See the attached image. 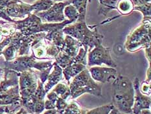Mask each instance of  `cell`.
<instances>
[{
    "instance_id": "30",
    "label": "cell",
    "mask_w": 151,
    "mask_h": 114,
    "mask_svg": "<svg viewBox=\"0 0 151 114\" xmlns=\"http://www.w3.org/2000/svg\"><path fill=\"white\" fill-rule=\"evenodd\" d=\"M68 105V104L67 103L66 100L62 99L60 97H58L55 104V108L57 110V112H60L63 111Z\"/></svg>"
},
{
    "instance_id": "13",
    "label": "cell",
    "mask_w": 151,
    "mask_h": 114,
    "mask_svg": "<svg viewBox=\"0 0 151 114\" xmlns=\"http://www.w3.org/2000/svg\"><path fill=\"white\" fill-rule=\"evenodd\" d=\"M20 101L19 85L6 91H0V106L11 105Z\"/></svg>"
},
{
    "instance_id": "28",
    "label": "cell",
    "mask_w": 151,
    "mask_h": 114,
    "mask_svg": "<svg viewBox=\"0 0 151 114\" xmlns=\"http://www.w3.org/2000/svg\"><path fill=\"white\" fill-rule=\"evenodd\" d=\"M87 51L82 46L80 48L77 55L74 57V63L87 65Z\"/></svg>"
},
{
    "instance_id": "36",
    "label": "cell",
    "mask_w": 151,
    "mask_h": 114,
    "mask_svg": "<svg viewBox=\"0 0 151 114\" xmlns=\"http://www.w3.org/2000/svg\"><path fill=\"white\" fill-rule=\"evenodd\" d=\"M134 6H138L150 2V0H131Z\"/></svg>"
},
{
    "instance_id": "19",
    "label": "cell",
    "mask_w": 151,
    "mask_h": 114,
    "mask_svg": "<svg viewBox=\"0 0 151 114\" xmlns=\"http://www.w3.org/2000/svg\"><path fill=\"white\" fill-rule=\"evenodd\" d=\"M99 3V9L98 14L106 16L111 10L116 9L117 4L119 0H98Z\"/></svg>"
},
{
    "instance_id": "47",
    "label": "cell",
    "mask_w": 151,
    "mask_h": 114,
    "mask_svg": "<svg viewBox=\"0 0 151 114\" xmlns=\"http://www.w3.org/2000/svg\"><path fill=\"white\" fill-rule=\"evenodd\" d=\"M117 114H134V113H121V112H118Z\"/></svg>"
},
{
    "instance_id": "7",
    "label": "cell",
    "mask_w": 151,
    "mask_h": 114,
    "mask_svg": "<svg viewBox=\"0 0 151 114\" xmlns=\"http://www.w3.org/2000/svg\"><path fill=\"white\" fill-rule=\"evenodd\" d=\"M15 28L24 35L29 36L42 32L43 22L35 14L29 15L22 20L15 21Z\"/></svg>"
},
{
    "instance_id": "22",
    "label": "cell",
    "mask_w": 151,
    "mask_h": 114,
    "mask_svg": "<svg viewBox=\"0 0 151 114\" xmlns=\"http://www.w3.org/2000/svg\"><path fill=\"white\" fill-rule=\"evenodd\" d=\"M55 61L62 69L74 63V58L69 56L64 52H60L55 58Z\"/></svg>"
},
{
    "instance_id": "8",
    "label": "cell",
    "mask_w": 151,
    "mask_h": 114,
    "mask_svg": "<svg viewBox=\"0 0 151 114\" xmlns=\"http://www.w3.org/2000/svg\"><path fill=\"white\" fill-rule=\"evenodd\" d=\"M70 4V0L62 2H56L45 11L35 14L44 23H60L65 20L64 15L65 7Z\"/></svg>"
},
{
    "instance_id": "46",
    "label": "cell",
    "mask_w": 151,
    "mask_h": 114,
    "mask_svg": "<svg viewBox=\"0 0 151 114\" xmlns=\"http://www.w3.org/2000/svg\"><path fill=\"white\" fill-rule=\"evenodd\" d=\"M54 2H62V1H68V0H52Z\"/></svg>"
},
{
    "instance_id": "4",
    "label": "cell",
    "mask_w": 151,
    "mask_h": 114,
    "mask_svg": "<svg viewBox=\"0 0 151 114\" xmlns=\"http://www.w3.org/2000/svg\"><path fill=\"white\" fill-rule=\"evenodd\" d=\"M150 17L143 18L142 25L128 36L125 48L134 52L150 47Z\"/></svg>"
},
{
    "instance_id": "41",
    "label": "cell",
    "mask_w": 151,
    "mask_h": 114,
    "mask_svg": "<svg viewBox=\"0 0 151 114\" xmlns=\"http://www.w3.org/2000/svg\"><path fill=\"white\" fill-rule=\"evenodd\" d=\"M16 114H28L27 111L25 110L24 107H22V108L19 110L18 112H16Z\"/></svg>"
},
{
    "instance_id": "32",
    "label": "cell",
    "mask_w": 151,
    "mask_h": 114,
    "mask_svg": "<svg viewBox=\"0 0 151 114\" xmlns=\"http://www.w3.org/2000/svg\"><path fill=\"white\" fill-rule=\"evenodd\" d=\"M0 18H2L3 20L7 21L11 23H14L16 21L12 18H10L9 16L6 15V13L5 12V7H0Z\"/></svg>"
},
{
    "instance_id": "43",
    "label": "cell",
    "mask_w": 151,
    "mask_h": 114,
    "mask_svg": "<svg viewBox=\"0 0 151 114\" xmlns=\"http://www.w3.org/2000/svg\"><path fill=\"white\" fill-rule=\"evenodd\" d=\"M21 1L24 3H28V4H31V3H34L37 0H21Z\"/></svg>"
},
{
    "instance_id": "11",
    "label": "cell",
    "mask_w": 151,
    "mask_h": 114,
    "mask_svg": "<svg viewBox=\"0 0 151 114\" xmlns=\"http://www.w3.org/2000/svg\"><path fill=\"white\" fill-rule=\"evenodd\" d=\"M89 72L91 78L101 84L109 83L116 78L117 70L112 67H91Z\"/></svg>"
},
{
    "instance_id": "5",
    "label": "cell",
    "mask_w": 151,
    "mask_h": 114,
    "mask_svg": "<svg viewBox=\"0 0 151 114\" xmlns=\"http://www.w3.org/2000/svg\"><path fill=\"white\" fill-rule=\"evenodd\" d=\"M38 79L37 71L32 68L19 73V89L22 105L35 94L38 87Z\"/></svg>"
},
{
    "instance_id": "48",
    "label": "cell",
    "mask_w": 151,
    "mask_h": 114,
    "mask_svg": "<svg viewBox=\"0 0 151 114\" xmlns=\"http://www.w3.org/2000/svg\"><path fill=\"white\" fill-rule=\"evenodd\" d=\"M2 55V52H0V56Z\"/></svg>"
},
{
    "instance_id": "37",
    "label": "cell",
    "mask_w": 151,
    "mask_h": 114,
    "mask_svg": "<svg viewBox=\"0 0 151 114\" xmlns=\"http://www.w3.org/2000/svg\"><path fill=\"white\" fill-rule=\"evenodd\" d=\"M12 113L10 105L0 106V113Z\"/></svg>"
},
{
    "instance_id": "15",
    "label": "cell",
    "mask_w": 151,
    "mask_h": 114,
    "mask_svg": "<svg viewBox=\"0 0 151 114\" xmlns=\"http://www.w3.org/2000/svg\"><path fill=\"white\" fill-rule=\"evenodd\" d=\"M54 69L52 71V73L50 74L47 78V81H45V85L44 86L45 93H49L52 87H55L56 85L59 83L62 79V68L59 67L58 65L54 62L53 65Z\"/></svg>"
},
{
    "instance_id": "21",
    "label": "cell",
    "mask_w": 151,
    "mask_h": 114,
    "mask_svg": "<svg viewBox=\"0 0 151 114\" xmlns=\"http://www.w3.org/2000/svg\"><path fill=\"white\" fill-rule=\"evenodd\" d=\"M57 95L65 100H68L71 97V91L69 85L64 83H58L54 87L52 90Z\"/></svg>"
},
{
    "instance_id": "24",
    "label": "cell",
    "mask_w": 151,
    "mask_h": 114,
    "mask_svg": "<svg viewBox=\"0 0 151 114\" xmlns=\"http://www.w3.org/2000/svg\"><path fill=\"white\" fill-rule=\"evenodd\" d=\"M87 110H84L76 102L69 104L65 108L57 114H86Z\"/></svg>"
},
{
    "instance_id": "14",
    "label": "cell",
    "mask_w": 151,
    "mask_h": 114,
    "mask_svg": "<svg viewBox=\"0 0 151 114\" xmlns=\"http://www.w3.org/2000/svg\"><path fill=\"white\" fill-rule=\"evenodd\" d=\"M83 45L77 39L70 35H65L64 37V44L62 52H64L70 57L74 58L77 55L80 48Z\"/></svg>"
},
{
    "instance_id": "3",
    "label": "cell",
    "mask_w": 151,
    "mask_h": 114,
    "mask_svg": "<svg viewBox=\"0 0 151 114\" xmlns=\"http://www.w3.org/2000/svg\"><path fill=\"white\" fill-rule=\"evenodd\" d=\"M69 87L71 91V99H77L85 93L97 97H102V84L91 78L89 70L87 68L74 77Z\"/></svg>"
},
{
    "instance_id": "45",
    "label": "cell",
    "mask_w": 151,
    "mask_h": 114,
    "mask_svg": "<svg viewBox=\"0 0 151 114\" xmlns=\"http://www.w3.org/2000/svg\"><path fill=\"white\" fill-rule=\"evenodd\" d=\"M8 24V23L4 21V20H0V25H6Z\"/></svg>"
},
{
    "instance_id": "10",
    "label": "cell",
    "mask_w": 151,
    "mask_h": 114,
    "mask_svg": "<svg viewBox=\"0 0 151 114\" xmlns=\"http://www.w3.org/2000/svg\"><path fill=\"white\" fill-rule=\"evenodd\" d=\"M134 90V104L132 106V113L137 114L143 109H150V96H147L141 92L139 89L140 82L138 78H135L133 81Z\"/></svg>"
},
{
    "instance_id": "26",
    "label": "cell",
    "mask_w": 151,
    "mask_h": 114,
    "mask_svg": "<svg viewBox=\"0 0 151 114\" xmlns=\"http://www.w3.org/2000/svg\"><path fill=\"white\" fill-rule=\"evenodd\" d=\"M114 108V106L112 104H105L90 110H87L86 114H109Z\"/></svg>"
},
{
    "instance_id": "12",
    "label": "cell",
    "mask_w": 151,
    "mask_h": 114,
    "mask_svg": "<svg viewBox=\"0 0 151 114\" xmlns=\"http://www.w3.org/2000/svg\"><path fill=\"white\" fill-rule=\"evenodd\" d=\"M5 12L10 18H25L32 12L31 4H28L18 0L5 7Z\"/></svg>"
},
{
    "instance_id": "33",
    "label": "cell",
    "mask_w": 151,
    "mask_h": 114,
    "mask_svg": "<svg viewBox=\"0 0 151 114\" xmlns=\"http://www.w3.org/2000/svg\"><path fill=\"white\" fill-rule=\"evenodd\" d=\"M58 97H59L57 95V93H55L54 91H51V92H50L47 94V99L52 101V102H54L55 104H56V102H57Z\"/></svg>"
},
{
    "instance_id": "9",
    "label": "cell",
    "mask_w": 151,
    "mask_h": 114,
    "mask_svg": "<svg viewBox=\"0 0 151 114\" xmlns=\"http://www.w3.org/2000/svg\"><path fill=\"white\" fill-rule=\"evenodd\" d=\"M36 59L32 54L31 55H23L18 56L10 61H6L5 60H1V68L12 70L20 73L22 72L28 70L31 68L33 69Z\"/></svg>"
},
{
    "instance_id": "20",
    "label": "cell",
    "mask_w": 151,
    "mask_h": 114,
    "mask_svg": "<svg viewBox=\"0 0 151 114\" xmlns=\"http://www.w3.org/2000/svg\"><path fill=\"white\" fill-rule=\"evenodd\" d=\"M52 0H37L31 4L32 8V14H37L38 12L45 11L54 4Z\"/></svg>"
},
{
    "instance_id": "6",
    "label": "cell",
    "mask_w": 151,
    "mask_h": 114,
    "mask_svg": "<svg viewBox=\"0 0 151 114\" xmlns=\"http://www.w3.org/2000/svg\"><path fill=\"white\" fill-rule=\"evenodd\" d=\"M110 48L104 47L100 44L89 52L87 57V65L89 67L101 66L103 64L109 67L116 68L117 64L111 57Z\"/></svg>"
},
{
    "instance_id": "38",
    "label": "cell",
    "mask_w": 151,
    "mask_h": 114,
    "mask_svg": "<svg viewBox=\"0 0 151 114\" xmlns=\"http://www.w3.org/2000/svg\"><path fill=\"white\" fill-rule=\"evenodd\" d=\"M145 54H146V57L149 60V65H150V57H151V52H150V47L147 48L145 49Z\"/></svg>"
},
{
    "instance_id": "34",
    "label": "cell",
    "mask_w": 151,
    "mask_h": 114,
    "mask_svg": "<svg viewBox=\"0 0 151 114\" xmlns=\"http://www.w3.org/2000/svg\"><path fill=\"white\" fill-rule=\"evenodd\" d=\"M44 107H45V110H47L56 109L55 104L48 99L45 100L44 101Z\"/></svg>"
},
{
    "instance_id": "31",
    "label": "cell",
    "mask_w": 151,
    "mask_h": 114,
    "mask_svg": "<svg viewBox=\"0 0 151 114\" xmlns=\"http://www.w3.org/2000/svg\"><path fill=\"white\" fill-rule=\"evenodd\" d=\"M150 83L147 82L146 81H144L139 86V89L141 92L143 94L147 96H150Z\"/></svg>"
},
{
    "instance_id": "18",
    "label": "cell",
    "mask_w": 151,
    "mask_h": 114,
    "mask_svg": "<svg viewBox=\"0 0 151 114\" xmlns=\"http://www.w3.org/2000/svg\"><path fill=\"white\" fill-rule=\"evenodd\" d=\"M70 4H72L75 7L79 14L77 22L85 21L88 0H70Z\"/></svg>"
},
{
    "instance_id": "29",
    "label": "cell",
    "mask_w": 151,
    "mask_h": 114,
    "mask_svg": "<svg viewBox=\"0 0 151 114\" xmlns=\"http://www.w3.org/2000/svg\"><path fill=\"white\" fill-rule=\"evenodd\" d=\"M134 10L140 11L143 15V18L150 17L151 16V3L150 2L145 3V4L134 6Z\"/></svg>"
},
{
    "instance_id": "27",
    "label": "cell",
    "mask_w": 151,
    "mask_h": 114,
    "mask_svg": "<svg viewBox=\"0 0 151 114\" xmlns=\"http://www.w3.org/2000/svg\"><path fill=\"white\" fill-rule=\"evenodd\" d=\"M2 55L4 56V59L6 61H12L16 57H18L17 50L16 48L10 44L2 51Z\"/></svg>"
},
{
    "instance_id": "44",
    "label": "cell",
    "mask_w": 151,
    "mask_h": 114,
    "mask_svg": "<svg viewBox=\"0 0 151 114\" xmlns=\"http://www.w3.org/2000/svg\"><path fill=\"white\" fill-rule=\"evenodd\" d=\"M117 112H118V111L116 108H114L111 111L109 114H117Z\"/></svg>"
},
{
    "instance_id": "49",
    "label": "cell",
    "mask_w": 151,
    "mask_h": 114,
    "mask_svg": "<svg viewBox=\"0 0 151 114\" xmlns=\"http://www.w3.org/2000/svg\"><path fill=\"white\" fill-rule=\"evenodd\" d=\"M91 0H88V2H91Z\"/></svg>"
},
{
    "instance_id": "23",
    "label": "cell",
    "mask_w": 151,
    "mask_h": 114,
    "mask_svg": "<svg viewBox=\"0 0 151 114\" xmlns=\"http://www.w3.org/2000/svg\"><path fill=\"white\" fill-rule=\"evenodd\" d=\"M134 7L131 0H119L117 4L116 9L121 15H128L133 11Z\"/></svg>"
},
{
    "instance_id": "1",
    "label": "cell",
    "mask_w": 151,
    "mask_h": 114,
    "mask_svg": "<svg viewBox=\"0 0 151 114\" xmlns=\"http://www.w3.org/2000/svg\"><path fill=\"white\" fill-rule=\"evenodd\" d=\"M134 90L133 84L129 78L118 75L112 83V102L118 112L132 113Z\"/></svg>"
},
{
    "instance_id": "25",
    "label": "cell",
    "mask_w": 151,
    "mask_h": 114,
    "mask_svg": "<svg viewBox=\"0 0 151 114\" xmlns=\"http://www.w3.org/2000/svg\"><path fill=\"white\" fill-rule=\"evenodd\" d=\"M64 15L65 18H68L67 20L73 22H77L78 16H79V14L77 9L72 4H69L65 7L64 9Z\"/></svg>"
},
{
    "instance_id": "17",
    "label": "cell",
    "mask_w": 151,
    "mask_h": 114,
    "mask_svg": "<svg viewBox=\"0 0 151 114\" xmlns=\"http://www.w3.org/2000/svg\"><path fill=\"white\" fill-rule=\"evenodd\" d=\"M85 68H86V66L83 64L73 63L62 69V74L64 75L65 80L67 81L68 84L70 85V81L71 78L76 76Z\"/></svg>"
},
{
    "instance_id": "39",
    "label": "cell",
    "mask_w": 151,
    "mask_h": 114,
    "mask_svg": "<svg viewBox=\"0 0 151 114\" xmlns=\"http://www.w3.org/2000/svg\"><path fill=\"white\" fill-rule=\"evenodd\" d=\"M137 114H151L150 109H143L137 113Z\"/></svg>"
},
{
    "instance_id": "35",
    "label": "cell",
    "mask_w": 151,
    "mask_h": 114,
    "mask_svg": "<svg viewBox=\"0 0 151 114\" xmlns=\"http://www.w3.org/2000/svg\"><path fill=\"white\" fill-rule=\"evenodd\" d=\"M18 0H0V7H6L9 5L11 4L12 3L18 1Z\"/></svg>"
},
{
    "instance_id": "2",
    "label": "cell",
    "mask_w": 151,
    "mask_h": 114,
    "mask_svg": "<svg viewBox=\"0 0 151 114\" xmlns=\"http://www.w3.org/2000/svg\"><path fill=\"white\" fill-rule=\"evenodd\" d=\"M62 30L65 35H70L79 41L87 52H90L97 46L102 44L103 35L99 33L96 28L91 30L85 21L67 25Z\"/></svg>"
},
{
    "instance_id": "50",
    "label": "cell",
    "mask_w": 151,
    "mask_h": 114,
    "mask_svg": "<svg viewBox=\"0 0 151 114\" xmlns=\"http://www.w3.org/2000/svg\"><path fill=\"white\" fill-rule=\"evenodd\" d=\"M33 114H41V113H33Z\"/></svg>"
},
{
    "instance_id": "40",
    "label": "cell",
    "mask_w": 151,
    "mask_h": 114,
    "mask_svg": "<svg viewBox=\"0 0 151 114\" xmlns=\"http://www.w3.org/2000/svg\"><path fill=\"white\" fill-rule=\"evenodd\" d=\"M43 114H57V111L56 109L46 110Z\"/></svg>"
},
{
    "instance_id": "42",
    "label": "cell",
    "mask_w": 151,
    "mask_h": 114,
    "mask_svg": "<svg viewBox=\"0 0 151 114\" xmlns=\"http://www.w3.org/2000/svg\"><path fill=\"white\" fill-rule=\"evenodd\" d=\"M3 76H4V68L0 67V83L3 80Z\"/></svg>"
},
{
    "instance_id": "16",
    "label": "cell",
    "mask_w": 151,
    "mask_h": 114,
    "mask_svg": "<svg viewBox=\"0 0 151 114\" xmlns=\"http://www.w3.org/2000/svg\"><path fill=\"white\" fill-rule=\"evenodd\" d=\"M44 39L56 46L59 50L62 51L64 44V33L62 29H54L45 35Z\"/></svg>"
}]
</instances>
